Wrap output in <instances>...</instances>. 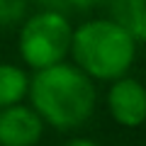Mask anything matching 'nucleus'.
Returning a JSON list of instances; mask_svg holds the SVG:
<instances>
[{"label":"nucleus","instance_id":"nucleus-3","mask_svg":"<svg viewBox=\"0 0 146 146\" xmlns=\"http://www.w3.org/2000/svg\"><path fill=\"white\" fill-rule=\"evenodd\" d=\"M73 27L66 15L56 10H44L27 17L20 29V56L32 71L56 66L71 54Z\"/></svg>","mask_w":146,"mask_h":146},{"label":"nucleus","instance_id":"nucleus-9","mask_svg":"<svg viewBox=\"0 0 146 146\" xmlns=\"http://www.w3.org/2000/svg\"><path fill=\"white\" fill-rule=\"evenodd\" d=\"M61 3L71 7H95V5H102V3L110 5V0H61Z\"/></svg>","mask_w":146,"mask_h":146},{"label":"nucleus","instance_id":"nucleus-8","mask_svg":"<svg viewBox=\"0 0 146 146\" xmlns=\"http://www.w3.org/2000/svg\"><path fill=\"white\" fill-rule=\"evenodd\" d=\"M27 3L25 0H0V27H7L12 22L22 20Z\"/></svg>","mask_w":146,"mask_h":146},{"label":"nucleus","instance_id":"nucleus-7","mask_svg":"<svg viewBox=\"0 0 146 146\" xmlns=\"http://www.w3.org/2000/svg\"><path fill=\"white\" fill-rule=\"evenodd\" d=\"M29 90V73L15 63H0V110L20 105Z\"/></svg>","mask_w":146,"mask_h":146},{"label":"nucleus","instance_id":"nucleus-10","mask_svg":"<svg viewBox=\"0 0 146 146\" xmlns=\"http://www.w3.org/2000/svg\"><path fill=\"white\" fill-rule=\"evenodd\" d=\"M63 146H100V144H95L93 139H83V136H76V139L66 141Z\"/></svg>","mask_w":146,"mask_h":146},{"label":"nucleus","instance_id":"nucleus-5","mask_svg":"<svg viewBox=\"0 0 146 146\" xmlns=\"http://www.w3.org/2000/svg\"><path fill=\"white\" fill-rule=\"evenodd\" d=\"M44 134V122L29 105L0 110V146H36Z\"/></svg>","mask_w":146,"mask_h":146},{"label":"nucleus","instance_id":"nucleus-6","mask_svg":"<svg viewBox=\"0 0 146 146\" xmlns=\"http://www.w3.org/2000/svg\"><path fill=\"white\" fill-rule=\"evenodd\" d=\"M112 20L124 27L134 42H146V0H110Z\"/></svg>","mask_w":146,"mask_h":146},{"label":"nucleus","instance_id":"nucleus-11","mask_svg":"<svg viewBox=\"0 0 146 146\" xmlns=\"http://www.w3.org/2000/svg\"><path fill=\"white\" fill-rule=\"evenodd\" d=\"M25 3H27V0H25Z\"/></svg>","mask_w":146,"mask_h":146},{"label":"nucleus","instance_id":"nucleus-2","mask_svg":"<svg viewBox=\"0 0 146 146\" xmlns=\"http://www.w3.org/2000/svg\"><path fill=\"white\" fill-rule=\"evenodd\" d=\"M73 63L93 80H117L127 76L136 58V42L112 17L88 20L73 29Z\"/></svg>","mask_w":146,"mask_h":146},{"label":"nucleus","instance_id":"nucleus-4","mask_svg":"<svg viewBox=\"0 0 146 146\" xmlns=\"http://www.w3.org/2000/svg\"><path fill=\"white\" fill-rule=\"evenodd\" d=\"M107 110L117 124L134 129L146 122V85L131 76L112 80L107 93Z\"/></svg>","mask_w":146,"mask_h":146},{"label":"nucleus","instance_id":"nucleus-1","mask_svg":"<svg viewBox=\"0 0 146 146\" xmlns=\"http://www.w3.org/2000/svg\"><path fill=\"white\" fill-rule=\"evenodd\" d=\"M27 98L32 100L29 107L42 117L44 124L56 129H76L85 124L98 102L95 80L76 63L66 61L32 73Z\"/></svg>","mask_w":146,"mask_h":146}]
</instances>
